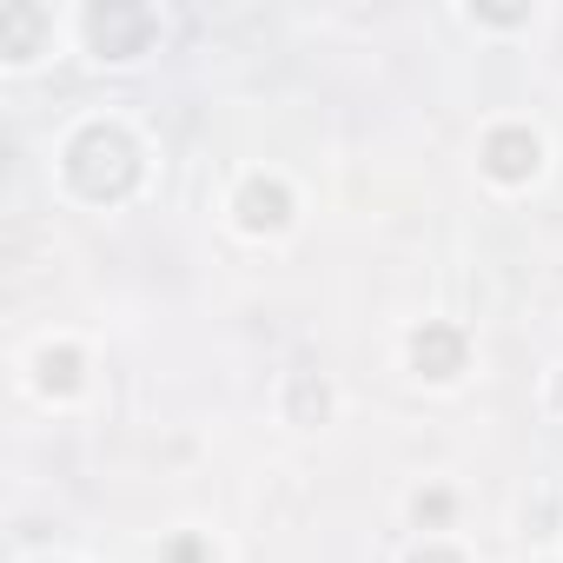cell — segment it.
Segmentation results:
<instances>
[{
    "mask_svg": "<svg viewBox=\"0 0 563 563\" xmlns=\"http://www.w3.org/2000/svg\"><path fill=\"white\" fill-rule=\"evenodd\" d=\"M67 179H74L87 199H126L133 179H140V146H133L120 126L93 120V126H80L74 146H67Z\"/></svg>",
    "mask_w": 563,
    "mask_h": 563,
    "instance_id": "cell-1",
    "label": "cell"
},
{
    "mask_svg": "<svg viewBox=\"0 0 563 563\" xmlns=\"http://www.w3.org/2000/svg\"><path fill=\"white\" fill-rule=\"evenodd\" d=\"M146 34H153L146 8H93V14H87V41H93L100 60H126V54H140Z\"/></svg>",
    "mask_w": 563,
    "mask_h": 563,
    "instance_id": "cell-2",
    "label": "cell"
},
{
    "mask_svg": "<svg viewBox=\"0 0 563 563\" xmlns=\"http://www.w3.org/2000/svg\"><path fill=\"white\" fill-rule=\"evenodd\" d=\"M411 365L424 372V378H457L464 372V332L457 325H418L411 332Z\"/></svg>",
    "mask_w": 563,
    "mask_h": 563,
    "instance_id": "cell-3",
    "label": "cell"
},
{
    "mask_svg": "<svg viewBox=\"0 0 563 563\" xmlns=\"http://www.w3.org/2000/svg\"><path fill=\"white\" fill-rule=\"evenodd\" d=\"M537 133H523V126H497L490 140H484V166H490V179H530L537 173Z\"/></svg>",
    "mask_w": 563,
    "mask_h": 563,
    "instance_id": "cell-4",
    "label": "cell"
},
{
    "mask_svg": "<svg viewBox=\"0 0 563 563\" xmlns=\"http://www.w3.org/2000/svg\"><path fill=\"white\" fill-rule=\"evenodd\" d=\"M239 219H245V232H278L292 219V192L278 179H245L239 186Z\"/></svg>",
    "mask_w": 563,
    "mask_h": 563,
    "instance_id": "cell-5",
    "label": "cell"
},
{
    "mask_svg": "<svg viewBox=\"0 0 563 563\" xmlns=\"http://www.w3.org/2000/svg\"><path fill=\"white\" fill-rule=\"evenodd\" d=\"M34 41H41V8H8L0 14V54H34Z\"/></svg>",
    "mask_w": 563,
    "mask_h": 563,
    "instance_id": "cell-6",
    "label": "cell"
},
{
    "mask_svg": "<svg viewBox=\"0 0 563 563\" xmlns=\"http://www.w3.org/2000/svg\"><path fill=\"white\" fill-rule=\"evenodd\" d=\"M41 385H47V391H74V385H80V352H74V345L41 352Z\"/></svg>",
    "mask_w": 563,
    "mask_h": 563,
    "instance_id": "cell-7",
    "label": "cell"
},
{
    "mask_svg": "<svg viewBox=\"0 0 563 563\" xmlns=\"http://www.w3.org/2000/svg\"><path fill=\"white\" fill-rule=\"evenodd\" d=\"M325 405H332V391H325L319 378H299V385H292V418H299V424L325 418Z\"/></svg>",
    "mask_w": 563,
    "mask_h": 563,
    "instance_id": "cell-8",
    "label": "cell"
},
{
    "mask_svg": "<svg viewBox=\"0 0 563 563\" xmlns=\"http://www.w3.org/2000/svg\"><path fill=\"white\" fill-rule=\"evenodd\" d=\"M444 510H451V497H444V490L418 497V523H444Z\"/></svg>",
    "mask_w": 563,
    "mask_h": 563,
    "instance_id": "cell-9",
    "label": "cell"
},
{
    "mask_svg": "<svg viewBox=\"0 0 563 563\" xmlns=\"http://www.w3.org/2000/svg\"><path fill=\"white\" fill-rule=\"evenodd\" d=\"M166 563H206V543H199V537H179V543L166 550Z\"/></svg>",
    "mask_w": 563,
    "mask_h": 563,
    "instance_id": "cell-10",
    "label": "cell"
},
{
    "mask_svg": "<svg viewBox=\"0 0 563 563\" xmlns=\"http://www.w3.org/2000/svg\"><path fill=\"white\" fill-rule=\"evenodd\" d=\"M411 563H464V556H457V550H418Z\"/></svg>",
    "mask_w": 563,
    "mask_h": 563,
    "instance_id": "cell-11",
    "label": "cell"
}]
</instances>
